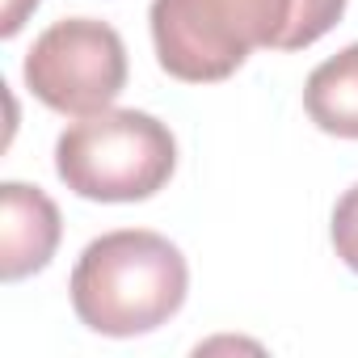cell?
<instances>
[{
    "mask_svg": "<svg viewBox=\"0 0 358 358\" xmlns=\"http://www.w3.org/2000/svg\"><path fill=\"white\" fill-rule=\"evenodd\" d=\"M345 13V0H152L156 64L186 80H228L257 47L303 51Z\"/></svg>",
    "mask_w": 358,
    "mask_h": 358,
    "instance_id": "1",
    "label": "cell"
},
{
    "mask_svg": "<svg viewBox=\"0 0 358 358\" xmlns=\"http://www.w3.org/2000/svg\"><path fill=\"white\" fill-rule=\"evenodd\" d=\"M64 236L59 207L26 182L0 186V278L22 282L51 266Z\"/></svg>",
    "mask_w": 358,
    "mask_h": 358,
    "instance_id": "5",
    "label": "cell"
},
{
    "mask_svg": "<svg viewBox=\"0 0 358 358\" xmlns=\"http://www.w3.org/2000/svg\"><path fill=\"white\" fill-rule=\"evenodd\" d=\"M177 169L173 131L143 110H101L72 122L55 143L59 182L89 203H143Z\"/></svg>",
    "mask_w": 358,
    "mask_h": 358,
    "instance_id": "3",
    "label": "cell"
},
{
    "mask_svg": "<svg viewBox=\"0 0 358 358\" xmlns=\"http://www.w3.org/2000/svg\"><path fill=\"white\" fill-rule=\"evenodd\" d=\"M68 291L85 329L101 337H143L182 312L190 266L169 236L118 228L85 245Z\"/></svg>",
    "mask_w": 358,
    "mask_h": 358,
    "instance_id": "2",
    "label": "cell"
},
{
    "mask_svg": "<svg viewBox=\"0 0 358 358\" xmlns=\"http://www.w3.org/2000/svg\"><path fill=\"white\" fill-rule=\"evenodd\" d=\"M22 76L47 110L89 118L118 101L127 85V47L110 22L64 17L34 38Z\"/></svg>",
    "mask_w": 358,
    "mask_h": 358,
    "instance_id": "4",
    "label": "cell"
},
{
    "mask_svg": "<svg viewBox=\"0 0 358 358\" xmlns=\"http://www.w3.org/2000/svg\"><path fill=\"white\" fill-rule=\"evenodd\" d=\"M38 9V0H5V17H0V34L5 38H13L22 26H26V17Z\"/></svg>",
    "mask_w": 358,
    "mask_h": 358,
    "instance_id": "8",
    "label": "cell"
},
{
    "mask_svg": "<svg viewBox=\"0 0 358 358\" xmlns=\"http://www.w3.org/2000/svg\"><path fill=\"white\" fill-rule=\"evenodd\" d=\"M303 110L324 135L358 139V43L312 68L303 85Z\"/></svg>",
    "mask_w": 358,
    "mask_h": 358,
    "instance_id": "6",
    "label": "cell"
},
{
    "mask_svg": "<svg viewBox=\"0 0 358 358\" xmlns=\"http://www.w3.org/2000/svg\"><path fill=\"white\" fill-rule=\"evenodd\" d=\"M329 236H333V249H337V257H341V262H345V266L358 274V186H350V190L337 199Z\"/></svg>",
    "mask_w": 358,
    "mask_h": 358,
    "instance_id": "7",
    "label": "cell"
}]
</instances>
